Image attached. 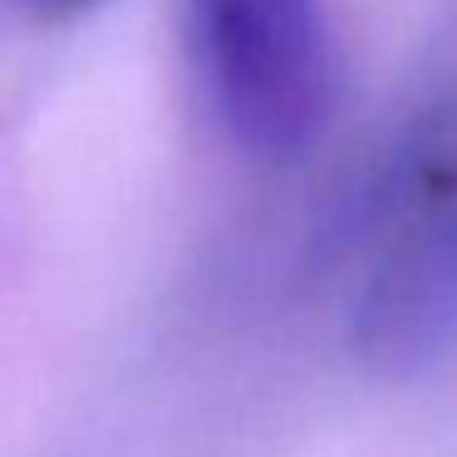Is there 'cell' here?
<instances>
[{"label": "cell", "mask_w": 457, "mask_h": 457, "mask_svg": "<svg viewBox=\"0 0 457 457\" xmlns=\"http://www.w3.org/2000/svg\"><path fill=\"white\" fill-rule=\"evenodd\" d=\"M192 50L221 129L261 162L305 158L329 123L325 0H187Z\"/></svg>", "instance_id": "cell-2"}, {"label": "cell", "mask_w": 457, "mask_h": 457, "mask_svg": "<svg viewBox=\"0 0 457 457\" xmlns=\"http://www.w3.org/2000/svg\"><path fill=\"white\" fill-rule=\"evenodd\" d=\"M349 335L378 374H418L457 345V74L374 178Z\"/></svg>", "instance_id": "cell-1"}, {"label": "cell", "mask_w": 457, "mask_h": 457, "mask_svg": "<svg viewBox=\"0 0 457 457\" xmlns=\"http://www.w3.org/2000/svg\"><path fill=\"white\" fill-rule=\"evenodd\" d=\"M11 11H21L25 21H40V25H70V21H84L94 15L99 5L109 0H5Z\"/></svg>", "instance_id": "cell-3"}]
</instances>
